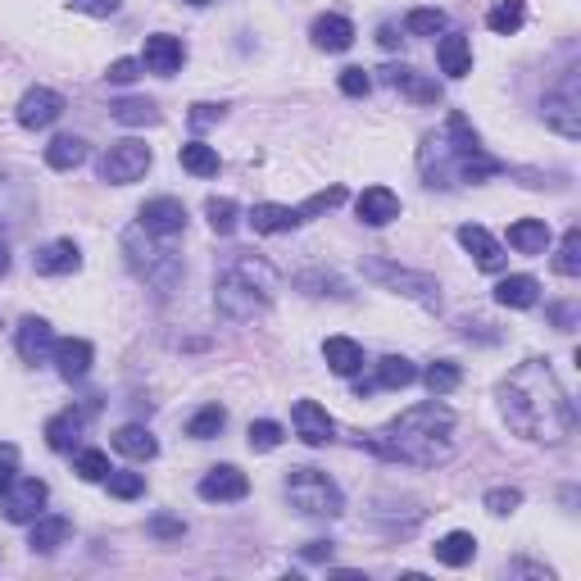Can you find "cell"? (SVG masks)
<instances>
[{"instance_id": "obj_1", "label": "cell", "mask_w": 581, "mask_h": 581, "mask_svg": "<svg viewBox=\"0 0 581 581\" xmlns=\"http://www.w3.org/2000/svg\"><path fill=\"white\" fill-rule=\"evenodd\" d=\"M500 409L513 436L541 445H559L572 432V423H577L568 391L559 386V377H554V368L545 359H527V364H518L504 377Z\"/></svg>"}, {"instance_id": "obj_2", "label": "cell", "mask_w": 581, "mask_h": 581, "mask_svg": "<svg viewBox=\"0 0 581 581\" xmlns=\"http://www.w3.org/2000/svg\"><path fill=\"white\" fill-rule=\"evenodd\" d=\"M450 432H454V414L445 404L427 400L404 409L400 418H391L386 427L364 436V450H373L386 463H409V468H436V463L450 459Z\"/></svg>"}, {"instance_id": "obj_3", "label": "cell", "mask_w": 581, "mask_h": 581, "mask_svg": "<svg viewBox=\"0 0 581 581\" xmlns=\"http://www.w3.org/2000/svg\"><path fill=\"white\" fill-rule=\"evenodd\" d=\"M273 291H277L273 264L259 259L255 250H232L227 268L214 282V305L227 323H250V318H259L273 305Z\"/></svg>"}, {"instance_id": "obj_4", "label": "cell", "mask_w": 581, "mask_h": 581, "mask_svg": "<svg viewBox=\"0 0 581 581\" xmlns=\"http://www.w3.org/2000/svg\"><path fill=\"white\" fill-rule=\"evenodd\" d=\"M123 255H128V268L146 286H155V291H173V286H178L182 259L173 255L168 246H159L146 227H132L128 237H123Z\"/></svg>"}, {"instance_id": "obj_5", "label": "cell", "mask_w": 581, "mask_h": 581, "mask_svg": "<svg viewBox=\"0 0 581 581\" xmlns=\"http://www.w3.org/2000/svg\"><path fill=\"white\" fill-rule=\"evenodd\" d=\"M286 500L305 518H336L345 509V495L323 468H291L286 473Z\"/></svg>"}, {"instance_id": "obj_6", "label": "cell", "mask_w": 581, "mask_h": 581, "mask_svg": "<svg viewBox=\"0 0 581 581\" xmlns=\"http://www.w3.org/2000/svg\"><path fill=\"white\" fill-rule=\"evenodd\" d=\"M364 273H368V277H377V282H386L391 291H404V296H414L423 309H441V286H436V277H427V273H409V268L386 264V259H368Z\"/></svg>"}, {"instance_id": "obj_7", "label": "cell", "mask_w": 581, "mask_h": 581, "mask_svg": "<svg viewBox=\"0 0 581 581\" xmlns=\"http://www.w3.org/2000/svg\"><path fill=\"white\" fill-rule=\"evenodd\" d=\"M150 168V146L146 141H114V146L105 150V159H100V182H109V187H128V182L146 178Z\"/></svg>"}, {"instance_id": "obj_8", "label": "cell", "mask_w": 581, "mask_h": 581, "mask_svg": "<svg viewBox=\"0 0 581 581\" xmlns=\"http://www.w3.org/2000/svg\"><path fill=\"white\" fill-rule=\"evenodd\" d=\"M581 96H577V69H568L563 73V82H559V91H550L545 96V123H550L559 137H568V141H577L581 137Z\"/></svg>"}, {"instance_id": "obj_9", "label": "cell", "mask_w": 581, "mask_h": 581, "mask_svg": "<svg viewBox=\"0 0 581 581\" xmlns=\"http://www.w3.org/2000/svg\"><path fill=\"white\" fill-rule=\"evenodd\" d=\"M137 227H146L150 237H178L182 227H187V205L173 200V196H155V200L141 205Z\"/></svg>"}, {"instance_id": "obj_10", "label": "cell", "mask_w": 581, "mask_h": 581, "mask_svg": "<svg viewBox=\"0 0 581 581\" xmlns=\"http://www.w3.org/2000/svg\"><path fill=\"white\" fill-rule=\"evenodd\" d=\"M246 495H250V477L241 468H232V463H218V468H209L200 477V500L209 504H237Z\"/></svg>"}, {"instance_id": "obj_11", "label": "cell", "mask_w": 581, "mask_h": 581, "mask_svg": "<svg viewBox=\"0 0 581 581\" xmlns=\"http://www.w3.org/2000/svg\"><path fill=\"white\" fill-rule=\"evenodd\" d=\"M64 114V96L50 87H32L28 96L19 100V109H14V119H19V128L37 132V128H50V123Z\"/></svg>"}, {"instance_id": "obj_12", "label": "cell", "mask_w": 581, "mask_h": 581, "mask_svg": "<svg viewBox=\"0 0 581 581\" xmlns=\"http://www.w3.org/2000/svg\"><path fill=\"white\" fill-rule=\"evenodd\" d=\"M459 246L473 255V264L482 268V273H504V264H509V255H504V246L486 232L482 223H463L459 227Z\"/></svg>"}, {"instance_id": "obj_13", "label": "cell", "mask_w": 581, "mask_h": 581, "mask_svg": "<svg viewBox=\"0 0 581 581\" xmlns=\"http://www.w3.org/2000/svg\"><path fill=\"white\" fill-rule=\"evenodd\" d=\"M46 482L41 477H14V486L5 491V518L10 522H32L41 518V504H46Z\"/></svg>"}, {"instance_id": "obj_14", "label": "cell", "mask_w": 581, "mask_h": 581, "mask_svg": "<svg viewBox=\"0 0 581 581\" xmlns=\"http://www.w3.org/2000/svg\"><path fill=\"white\" fill-rule=\"evenodd\" d=\"M182 60H187V46H182L178 37H168V32H155V37H146V55H141V64H146L150 73H159V78H173V73L182 69Z\"/></svg>"}, {"instance_id": "obj_15", "label": "cell", "mask_w": 581, "mask_h": 581, "mask_svg": "<svg viewBox=\"0 0 581 581\" xmlns=\"http://www.w3.org/2000/svg\"><path fill=\"white\" fill-rule=\"evenodd\" d=\"M96 414V400H87L82 404V409H64V414H55L46 423V445L50 450H73V441H78L82 436V427H87V418Z\"/></svg>"}, {"instance_id": "obj_16", "label": "cell", "mask_w": 581, "mask_h": 581, "mask_svg": "<svg viewBox=\"0 0 581 581\" xmlns=\"http://www.w3.org/2000/svg\"><path fill=\"white\" fill-rule=\"evenodd\" d=\"M291 418H296V436L305 445H314V450L332 441V432H336L332 418H327V409H323V404H314V400H296V414H291Z\"/></svg>"}, {"instance_id": "obj_17", "label": "cell", "mask_w": 581, "mask_h": 581, "mask_svg": "<svg viewBox=\"0 0 581 581\" xmlns=\"http://www.w3.org/2000/svg\"><path fill=\"white\" fill-rule=\"evenodd\" d=\"M19 355L23 364H46L55 355V336H50L46 318H23L19 323Z\"/></svg>"}, {"instance_id": "obj_18", "label": "cell", "mask_w": 581, "mask_h": 581, "mask_svg": "<svg viewBox=\"0 0 581 581\" xmlns=\"http://www.w3.org/2000/svg\"><path fill=\"white\" fill-rule=\"evenodd\" d=\"M309 37H314L318 50H332V55H341V50L355 46V23L345 19V14H323V19H314Z\"/></svg>"}, {"instance_id": "obj_19", "label": "cell", "mask_w": 581, "mask_h": 581, "mask_svg": "<svg viewBox=\"0 0 581 581\" xmlns=\"http://www.w3.org/2000/svg\"><path fill=\"white\" fill-rule=\"evenodd\" d=\"M55 368H60L64 382H78V377L91 373V359H96V350H91V341H78V336H69V341H55Z\"/></svg>"}, {"instance_id": "obj_20", "label": "cell", "mask_w": 581, "mask_h": 581, "mask_svg": "<svg viewBox=\"0 0 581 581\" xmlns=\"http://www.w3.org/2000/svg\"><path fill=\"white\" fill-rule=\"evenodd\" d=\"M32 264H37L41 277H64V273H78L82 268V250L73 241H50L46 250H37Z\"/></svg>"}, {"instance_id": "obj_21", "label": "cell", "mask_w": 581, "mask_h": 581, "mask_svg": "<svg viewBox=\"0 0 581 581\" xmlns=\"http://www.w3.org/2000/svg\"><path fill=\"white\" fill-rule=\"evenodd\" d=\"M323 359H327V368H332L336 377H355L359 368H364V345L350 341V336H327Z\"/></svg>"}, {"instance_id": "obj_22", "label": "cell", "mask_w": 581, "mask_h": 581, "mask_svg": "<svg viewBox=\"0 0 581 581\" xmlns=\"http://www.w3.org/2000/svg\"><path fill=\"white\" fill-rule=\"evenodd\" d=\"M382 78L391 82V87L409 91L418 105H436V100H441V87H436L432 78H423V73H414L409 64H391V69H382Z\"/></svg>"}, {"instance_id": "obj_23", "label": "cell", "mask_w": 581, "mask_h": 581, "mask_svg": "<svg viewBox=\"0 0 581 581\" xmlns=\"http://www.w3.org/2000/svg\"><path fill=\"white\" fill-rule=\"evenodd\" d=\"M359 218H364L368 227H386L391 218H400V196L386 187H368L364 196H359Z\"/></svg>"}, {"instance_id": "obj_24", "label": "cell", "mask_w": 581, "mask_h": 581, "mask_svg": "<svg viewBox=\"0 0 581 581\" xmlns=\"http://www.w3.org/2000/svg\"><path fill=\"white\" fill-rule=\"evenodd\" d=\"M509 246L518 255H545L550 250V223L545 218H518L509 227Z\"/></svg>"}, {"instance_id": "obj_25", "label": "cell", "mask_w": 581, "mask_h": 581, "mask_svg": "<svg viewBox=\"0 0 581 581\" xmlns=\"http://www.w3.org/2000/svg\"><path fill=\"white\" fill-rule=\"evenodd\" d=\"M436 60H441V73L445 78H468L473 73V46H468V37H441V46H436Z\"/></svg>"}, {"instance_id": "obj_26", "label": "cell", "mask_w": 581, "mask_h": 581, "mask_svg": "<svg viewBox=\"0 0 581 581\" xmlns=\"http://www.w3.org/2000/svg\"><path fill=\"white\" fill-rule=\"evenodd\" d=\"M536 296H541V282L527 277V273H513V277H504V282L495 286V300H500L504 309H532Z\"/></svg>"}, {"instance_id": "obj_27", "label": "cell", "mask_w": 581, "mask_h": 581, "mask_svg": "<svg viewBox=\"0 0 581 581\" xmlns=\"http://www.w3.org/2000/svg\"><path fill=\"white\" fill-rule=\"evenodd\" d=\"M250 227L264 232V237H277V232L300 227V214L291 205H255V209H250Z\"/></svg>"}, {"instance_id": "obj_28", "label": "cell", "mask_w": 581, "mask_h": 581, "mask_svg": "<svg viewBox=\"0 0 581 581\" xmlns=\"http://www.w3.org/2000/svg\"><path fill=\"white\" fill-rule=\"evenodd\" d=\"M69 518H60V513H55V518H32V532H28V545L37 554H50V550H60L64 541H69Z\"/></svg>"}, {"instance_id": "obj_29", "label": "cell", "mask_w": 581, "mask_h": 581, "mask_svg": "<svg viewBox=\"0 0 581 581\" xmlns=\"http://www.w3.org/2000/svg\"><path fill=\"white\" fill-rule=\"evenodd\" d=\"M114 450L128 454V459H137V463H146V459L159 454V441L146 432V427L132 423V427H119V432H114Z\"/></svg>"}, {"instance_id": "obj_30", "label": "cell", "mask_w": 581, "mask_h": 581, "mask_svg": "<svg viewBox=\"0 0 581 581\" xmlns=\"http://www.w3.org/2000/svg\"><path fill=\"white\" fill-rule=\"evenodd\" d=\"M432 550H436V563H445V568H463V563H473L477 541H473V532H450V536H441Z\"/></svg>"}, {"instance_id": "obj_31", "label": "cell", "mask_w": 581, "mask_h": 581, "mask_svg": "<svg viewBox=\"0 0 581 581\" xmlns=\"http://www.w3.org/2000/svg\"><path fill=\"white\" fill-rule=\"evenodd\" d=\"M382 391H404V386H414L418 382V368L409 364L404 355H386L382 364H377V377H373Z\"/></svg>"}, {"instance_id": "obj_32", "label": "cell", "mask_w": 581, "mask_h": 581, "mask_svg": "<svg viewBox=\"0 0 581 581\" xmlns=\"http://www.w3.org/2000/svg\"><path fill=\"white\" fill-rule=\"evenodd\" d=\"M82 159H87V141L82 137H55L46 146V164L55 168V173H69V168H78Z\"/></svg>"}, {"instance_id": "obj_33", "label": "cell", "mask_w": 581, "mask_h": 581, "mask_svg": "<svg viewBox=\"0 0 581 581\" xmlns=\"http://www.w3.org/2000/svg\"><path fill=\"white\" fill-rule=\"evenodd\" d=\"M178 159L187 173H196V178H214L218 173V150L205 146V141H187V146L178 150Z\"/></svg>"}, {"instance_id": "obj_34", "label": "cell", "mask_w": 581, "mask_h": 581, "mask_svg": "<svg viewBox=\"0 0 581 581\" xmlns=\"http://www.w3.org/2000/svg\"><path fill=\"white\" fill-rule=\"evenodd\" d=\"M522 23H527V5H522V0H500V5L486 14V28L500 32V37H513Z\"/></svg>"}, {"instance_id": "obj_35", "label": "cell", "mask_w": 581, "mask_h": 581, "mask_svg": "<svg viewBox=\"0 0 581 581\" xmlns=\"http://www.w3.org/2000/svg\"><path fill=\"white\" fill-rule=\"evenodd\" d=\"M109 114H114L119 123H128V128H141V123H159V109L150 105V100H137V96L114 100V105H109Z\"/></svg>"}, {"instance_id": "obj_36", "label": "cell", "mask_w": 581, "mask_h": 581, "mask_svg": "<svg viewBox=\"0 0 581 581\" xmlns=\"http://www.w3.org/2000/svg\"><path fill=\"white\" fill-rule=\"evenodd\" d=\"M554 273L559 277L581 273V227H568V232H563V246H559V255H554Z\"/></svg>"}, {"instance_id": "obj_37", "label": "cell", "mask_w": 581, "mask_h": 581, "mask_svg": "<svg viewBox=\"0 0 581 581\" xmlns=\"http://www.w3.org/2000/svg\"><path fill=\"white\" fill-rule=\"evenodd\" d=\"M227 427V409L223 404H205L196 418L187 423V436H196V441H209V436H218Z\"/></svg>"}, {"instance_id": "obj_38", "label": "cell", "mask_w": 581, "mask_h": 581, "mask_svg": "<svg viewBox=\"0 0 581 581\" xmlns=\"http://www.w3.org/2000/svg\"><path fill=\"white\" fill-rule=\"evenodd\" d=\"M205 218H209V227H214L218 237H232V232H237V200L214 196L205 205Z\"/></svg>"}, {"instance_id": "obj_39", "label": "cell", "mask_w": 581, "mask_h": 581, "mask_svg": "<svg viewBox=\"0 0 581 581\" xmlns=\"http://www.w3.org/2000/svg\"><path fill=\"white\" fill-rule=\"evenodd\" d=\"M459 377H463L459 364H450V359H436V364L423 373V382H427V391H432V395H450L454 386H459Z\"/></svg>"}, {"instance_id": "obj_40", "label": "cell", "mask_w": 581, "mask_h": 581, "mask_svg": "<svg viewBox=\"0 0 581 581\" xmlns=\"http://www.w3.org/2000/svg\"><path fill=\"white\" fill-rule=\"evenodd\" d=\"M105 486H109V495H114V500H137V495L146 491V477H141V473H119V468H109Z\"/></svg>"}, {"instance_id": "obj_41", "label": "cell", "mask_w": 581, "mask_h": 581, "mask_svg": "<svg viewBox=\"0 0 581 581\" xmlns=\"http://www.w3.org/2000/svg\"><path fill=\"white\" fill-rule=\"evenodd\" d=\"M73 473H78L82 482H105V477H109V459L100 450H78V459H73Z\"/></svg>"}, {"instance_id": "obj_42", "label": "cell", "mask_w": 581, "mask_h": 581, "mask_svg": "<svg viewBox=\"0 0 581 581\" xmlns=\"http://www.w3.org/2000/svg\"><path fill=\"white\" fill-rule=\"evenodd\" d=\"M341 200H345V187H327V191H314V196H309L305 205L296 209V214H300V223H309V218H314V214H327V209H336V205H341Z\"/></svg>"}, {"instance_id": "obj_43", "label": "cell", "mask_w": 581, "mask_h": 581, "mask_svg": "<svg viewBox=\"0 0 581 581\" xmlns=\"http://www.w3.org/2000/svg\"><path fill=\"white\" fill-rule=\"evenodd\" d=\"M404 32H414V37H436L445 32V14L441 10H414L404 19Z\"/></svg>"}, {"instance_id": "obj_44", "label": "cell", "mask_w": 581, "mask_h": 581, "mask_svg": "<svg viewBox=\"0 0 581 581\" xmlns=\"http://www.w3.org/2000/svg\"><path fill=\"white\" fill-rule=\"evenodd\" d=\"M482 504L495 513V518H504V513H513L522 504V491H518V486H495V491H486Z\"/></svg>"}, {"instance_id": "obj_45", "label": "cell", "mask_w": 581, "mask_h": 581, "mask_svg": "<svg viewBox=\"0 0 581 581\" xmlns=\"http://www.w3.org/2000/svg\"><path fill=\"white\" fill-rule=\"evenodd\" d=\"M277 445H282V427L268 423V418L250 423V450H277Z\"/></svg>"}, {"instance_id": "obj_46", "label": "cell", "mask_w": 581, "mask_h": 581, "mask_svg": "<svg viewBox=\"0 0 581 581\" xmlns=\"http://www.w3.org/2000/svg\"><path fill=\"white\" fill-rule=\"evenodd\" d=\"M141 69H146L141 60H114V64H109L105 78L114 82V87H128V82H137V78H141Z\"/></svg>"}, {"instance_id": "obj_47", "label": "cell", "mask_w": 581, "mask_h": 581, "mask_svg": "<svg viewBox=\"0 0 581 581\" xmlns=\"http://www.w3.org/2000/svg\"><path fill=\"white\" fill-rule=\"evenodd\" d=\"M182 532H187V522L182 518H150V536H159V541H182Z\"/></svg>"}, {"instance_id": "obj_48", "label": "cell", "mask_w": 581, "mask_h": 581, "mask_svg": "<svg viewBox=\"0 0 581 581\" xmlns=\"http://www.w3.org/2000/svg\"><path fill=\"white\" fill-rule=\"evenodd\" d=\"M341 91H345V96H368V91H373V78H368L364 69H345L341 73Z\"/></svg>"}, {"instance_id": "obj_49", "label": "cell", "mask_w": 581, "mask_h": 581, "mask_svg": "<svg viewBox=\"0 0 581 581\" xmlns=\"http://www.w3.org/2000/svg\"><path fill=\"white\" fill-rule=\"evenodd\" d=\"M82 14H96V19H105V14H114L123 5V0H73Z\"/></svg>"}, {"instance_id": "obj_50", "label": "cell", "mask_w": 581, "mask_h": 581, "mask_svg": "<svg viewBox=\"0 0 581 581\" xmlns=\"http://www.w3.org/2000/svg\"><path fill=\"white\" fill-rule=\"evenodd\" d=\"M223 119V105H191V123L196 128H209V123Z\"/></svg>"}, {"instance_id": "obj_51", "label": "cell", "mask_w": 581, "mask_h": 581, "mask_svg": "<svg viewBox=\"0 0 581 581\" xmlns=\"http://www.w3.org/2000/svg\"><path fill=\"white\" fill-rule=\"evenodd\" d=\"M377 41H382L386 50H395L404 37H400V28H395V23H382V28H377Z\"/></svg>"}, {"instance_id": "obj_52", "label": "cell", "mask_w": 581, "mask_h": 581, "mask_svg": "<svg viewBox=\"0 0 581 581\" xmlns=\"http://www.w3.org/2000/svg\"><path fill=\"white\" fill-rule=\"evenodd\" d=\"M14 463H19V450L5 441V445H0V468H5V473H14Z\"/></svg>"}, {"instance_id": "obj_53", "label": "cell", "mask_w": 581, "mask_h": 581, "mask_svg": "<svg viewBox=\"0 0 581 581\" xmlns=\"http://www.w3.org/2000/svg\"><path fill=\"white\" fill-rule=\"evenodd\" d=\"M332 554V541H309L305 545V559H327Z\"/></svg>"}, {"instance_id": "obj_54", "label": "cell", "mask_w": 581, "mask_h": 581, "mask_svg": "<svg viewBox=\"0 0 581 581\" xmlns=\"http://www.w3.org/2000/svg\"><path fill=\"white\" fill-rule=\"evenodd\" d=\"M5 273H10V241L0 237V277H5Z\"/></svg>"}, {"instance_id": "obj_55", "label": "cell", "mask_w": 581, "mask_h": 581, "mask_svg": "<svg viewBox=\"0 0 581 581\" xmlns=\"http://www.w3.org/2000/svg\"><path fill=\"white\" fill-rule=\"evenodd\" d=\"M554 323H559L563 332H568V323H572V309H568V305H559V309H554Z\"/></svg>"}, {"instance_id": "obj_56", "label": "cell", "mask_w": 581, "mask_h": 581, "mask_svg": "<svg viewBox=\"0 0 581 581\" xmlns=\"http://www.w3.org/2000/svg\"><path fill=\"white\" fill-rule=\"evenodd\" d=\"M10 486H14V473H5V468H0V495L10 491Z\"/></svg>"}, {"instance_id": "obj_57", "label": "cell", "mask_w": 581, "mask_h": 581, "mask_svg": "<svg viewBox=\"0 0 581 581\" xmlns=\"http://www.w3.org/2000/svg\"><path fill=\"white\" fill-rule=\"evenodd\" d=\"M187 5H209V0H187Z\"/></svg>"}]
</instances>
